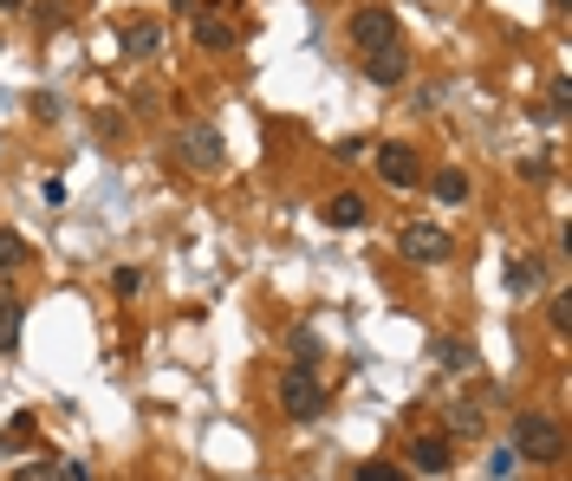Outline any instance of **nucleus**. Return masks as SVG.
Segmentation results:
<instances>
[{
  "mask_svg": "<svg viewBox=\"0 0 572 481\" xmlns=\"http://www.w3.org/2000/svg\"><path fill=\"white\" fill-rule=\"evenodd\" d=\"M514 456H527V463H560V456H567V430H560L547 410H527V417H514Z\"/></svg>",
  "mask_w": 572,
  "mask_h": 481,
  "instance_id": "f257e3e1",
  "label": "nucleus"
},
{
  "mask_svg": "<svg viewBox=\"0 0 572 481\" xmlns=\"http://www.w3.org/2000/svg\"><path fill=\"white\" fill-rule=\"evenodd\" d=\"M280 410H287L293 423H313V417L326 410V391H319V371H313V365H287V371H280Z\"/></svg>",
  "mask_w": 572,
  "mask_h": 481,
  "instance_id": "f03ea898",
  "label": "nucleus"
},
{
  "mask_svg": "<svg viewBox=\"0 0 572 481\" xmlns=\"http://www.w3.org/2000/svg\"><path fill=\"white\" fill-rule=\"evenodd\" d=\"M397 254H404L410 267H443V261L456 254V241H449L436 221H410V228L397 235Z\"/></svg>",
  "mask_w": 572,
  "mask_h": 481,
  "instance_id": "7ed1b4c3",
  "label": "nucleus"
},
{
  "mask_svg": "<svg viewBox=\"0 0 572 481\" xmlns=\"http://www.w3.org/2000/svg\"><path fill=\"white\" fill-rule=\"evenodd\" d=\"M176 156H182L189 169H221L228 143H221V130H215V124H182V130H176Z\"/></svg>",
  "mask_w": 572,
  "mask_h": 481,
  "instance_id": "20e7f679",
  "label": "nucleus"
},
{
  "mask_svg": "<svg viewBox=\"0 0 572 481\" xmlns=\"http://www.w3.org/2000/svg\"><path fill=\"white\" fill-rule=\"evenodd\" d=\"M391 39H404L391 7H358V13H352V46H358V52H378V46H391Z\"/></svg>",
  "mask_w": 572,
  "mask_h": 481,
  "instance_id": "39448f33",
  "label": "nucleus"
},
{
  "mask_svg": "<svg viewBox=\"0 0 572 481\" xmlns=\"http://www.w3.org/2000/svg\"><path fill=\"white\" fill-rule=\"evenodd\" d=\"M378 176H384L391 189H417V182H423V163H417L410 143H378Z\"/></svg>",
  "mask_w": 572,
  "mask_h": 481,
  "instance_id": "423d86ee",
  "label": "nucleus"
},
{
  "mask_svg": "<svg viewBox=\"0 0 572 481\" xmlns=\"http://www.w3.org/2000/svg\"><path fill=\"white\" fill-rule=\"evenodd\" d=\"M365 78H371V85H404V78H410V46L391 39V46L365 52Z\"/></svg>",
  "mask_w": 572,
  "mask_h": 481,
  "instance_id": "0eeeda50",
  "label": "nucleus"
},
{
  "mask_svg": "<svg viewBox=\"0 0 572 481\" xmlns=\"http://www.w3.org/2000/svg\"><path fill=\"white\" fill-rule=\"evenodd\" d=\"M117 39H124V52H130V59H156V52L169 46V33H163V20H150V13H137V20H124V33H117Z\"/></svg>",
  "mask_w": 572,
  "mask_h": 481,
  "instance_id": "6e6552de",
  "label": "nucleus"
},
{
  "mask_svg": "<svg viewBox=\"0 0 572 481\" xmlns=\"http://www.w3.org/2000/svg\"><path fill=\"white\" fill-rule=\"evenodd\" d=\"M195 46L202 52H234L241 46V26H228L221 13H195Z\"/></svg>",
  "mask_w": 572,
  "mask_h": 481,
  "instance_id": "1a4fd4ad",
  "label": "nucleus"
},
{
  "mask_svg": "<svg viewBox=\"0 0 572 481\" xmlns=\"http://www.w3.org/2000/svg\"><path fill=\"white\" fill-rule=\"evenodd\" d=\"M410 469L449 476V436H417V443H410Z\"/></svg>",
  "mask_w": 572,
  "mask_h": 481,
  "instance_id": "9d476101",
  "label": "nucleus"
},
{
  "mask_svg": "<svg viewBox=\"0 0 572 481\" xmlns=\"http://www.w3.org/2000/svg\"><path fill=\"white\" fill-rule=\"evenodd\" d=\"M326 221H332V228H365V221H371V202L345 189V195H332V202H326Z\"/></svg>",
  "mask_w": 572,
  "mask_h": 481,
  "instance_id": "9b49d317",
  "label": "nucleus"
},
{
  "mask_svg": "<svg viewBox=\"0 0 572 481\" xmlns=\"http://www.w3.org/2000/svg\"><path fill=\"white\" fill-rule=\"evenodd\" d=\"M20 326H26V306H20L13 293H0V352L20 345Z\"/></svg>",
  "mask_w": 572,
  "mask_h": 481,
  "instance_id": "f8f14e48",
  "label": "nucleus"
},
{
  "mask_svg": "<svg viewBox=\"0 0 572 481\" xmlns=\"http://www.w3.org/2000/svg\"><path fill=\"white\" fill-rule=\"evenodd\" d=\"M508 287H514V293H534V287H541V261H534V254H514V261H508Z\"/></svg>",
  "mask_w": 572,
  "mask_h": 481,
  "instance_id": "ddd939ff",
  "label": "nucleus"
},
{
  "mask_svg": "<svg viewBox=\"0 0 572 481\" xmlns=\"http://www.w3.org/2000/svg\"><path fill=\"white\" fill-rule=\"evenodd\" d=\"M436 202H469V176L462 169H443L436 176Z\"/></svg>",
  "mask_w": 572,
  "mask_h": 481,
  "instance_id": "4468645a",
  "label": "nucleus"
},
{
  "mask_svg": "<svg viewBox=\"0 0 572 481\" xmlns=\"http://www.w3.org/2000/svg\"><path fill=\"white\" fill-rule=\"evenodd\" d=\"M13 267H26V241L13 228H0V274H13Z\"/></svg>",
  "mask_w": 572,
  "mask_h": 481,
  "instance_id": "2eb2a0df",
  "label": "nucleus"
},
{
  "mask_svg": "<svg viewBox=\"0 0 572 481\" xmlns=\"http://www.w3.org/2000/svg\"><path fill=\"white\" fill-rule=\"evenodd\" d=\"M13 481H65V469H59V463H20Z\"/></svg>",
  "mask_w": 572,
  "mask_h": 481,
  "instance_id": "dca6fc26",
  "label": "nucleus"
},
{
  "mask_svg": "<svg viewBox=\"0 0 572 481\" xmlns=\"http://www.w3.org/2000/svg\"><path fill=\"white\" fill-rule=\"evenodd\" d=\"M449 430H456V436L482 430V410H475V404H456V410H449Z\"/></svg>",
  "mask_w": 572,
  "mask_h": 481,
  "instance_id": "f3484780",
  "label": "nucleus"
},
{
  "mask_svg": "<svg viewBox=\"0 0 572 481\" xmlns=\"http://www.w3.org/2000/svg\"><path fill=\"white\" fill-rule=\"evenodd\" d=\"M547 319H554V332H572V300H567V293L547 306Z\"/></svg>",
  "mask_w": 572,
  "mask_h": 481,
  "instance_id": "a211bd4d",
  "label": "nucleus"
},
{
  "mask_svg": "<svg viewBox=\"0 0 572 481\" xmlns=\"http://www.w3.org/2000/svg\"><path fill=\"white\" fill-rule=\"evenodd\" d=\"M358 481H404L391 463H358Z\"/></svg>",
  "mask_w": 572,
  "mask_h": 481,
  "instance_id": "6ab92c4d",
  "label": "nucleus"
},
{
  "mask_svg": "<svg viewBox=\"0 0 572 481\" xmlns=\"http://www.w3.org/2000/svg\"><path fill=\"white\" fill-rule=\"evenodd\" d=\"M443 358H449V371H469V365H475V352H469V345H443Z\"/></svg>",
  "mask_w": 572,
  "mask_h": 481,
  "instance_id": "aec40b11",
  "label": "nucleus"
},
{
  "mask_svg": "<svg viewBox=\"0 0 572 481\" xmlns=\"http://www.w3.org/2000/svg\"><path fill=\"white\" fill-rule=\"evenodd\" d=\"M20 7H26V0H0V13H20Z\"/></svg>",
  "mask_w": 572,
  "mask_h": 481,
  "instance_id": "412c9836",
  "label": "nucleus"
},
{
  "mask_svg": "<svg viewBox=\"0 0 572 481\" xmlns=\"http://www.w3.org/2000/svg\"><path fill=\"white\" fill-rule=\"evenodd\" d=\"M554 7H560V13H567V7H572V0H554Z\"/></svg>",
  "mask_w": 572,
  "mask_h": 481,
  "instance_id": "4be33fe9",
  "label": "nucleus"
}]
</instances>
